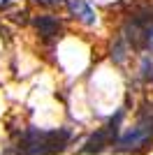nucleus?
I'll return each mask as SVG.
<instances>
[{"instance_id":"0eeeda50","label":"nucleus","mask_w":153,"mask_h":155,"mask_svg":"<svg viewBox=\"0 0 153 155\" xmlns=\"http://www.w3.org/2000/svg\"><path fill=\"white\" fill-rule=\"evenodd\" d=\"M35 2H39V5H63L65 0H35Z\"/></svg>"},{"instance_id":"20e7f679","label":"nucleus","mask_w":153,"mask_h":155,"mask_svg":"<svg viewBox=\"0 0 153 155\" xmlns=\"http://www.w3.org/2000/svg\"><path fill=\"white\" fill-rule=\"evenodd\" d=\"M37 32L42 35L44 39H53V37H60V32H63V26H60V21L53 19V16H37V19L32 21Z\"/></svg>"},{"instance_id":"7ed1b4c3","label":"nucleus","mask_w":153,"mask_h":155,"mask_svg":"<svg viewBox=\"0 0 153 155\" xmlns=\"http://www.w3.org/2000/svg\"><path fill=\"white\" fill-rule=\"evenodd\" d=\"M70 141V130H42L39 132V148L37 155H58L63 153Z\"/></svg>"},{"instance_id":"f257e3e1","label":"nucleus","mask_w":153,"mask_h":155,"mask_svg":"<svg viewBox=\"0 0 153 155\" xmlns=\"http://www.w3.org/2000/svg\"><path fill=\"white\" fill-rule=\"evenodd\" d=\"M151 141H153V111H148L146 116L139 118V123L134 125L125 137H121V139L116 141V146H118V150L127 153V150L144 148V146H148Z\"/></svg>"},{"instance_id":"f03ea898","label":"nucleus","mask_w":153,"mask_h":155,"mask_svg":"<svg viewBox=\"0 0 153 155\" xmlns=\"http://www.w3.org/2000/svg\"><path fill=\"white\" fill-rule=\"evenodd\" d=\"M118 120H121V114L116 118H111L107 125L102 130H97L95 134L90 137L88 141L83 143V153H88V155H93V153H100V150H104L107 146H111V143H116V132H118Z\"/></svg>"},{"instance_id":"423d86ee","label":"nucleus","mask_w":153,"mask_h":155,"mask_svg":"<svg viewBox=\"0 0 153 155\" xmlns=\"http://www.w3.org/2000/svg\"><path fill=\"white\" fill-rule=\"evenodd\" d=\"M141 49L153 53V16H148L146 26H144V42H141Z\"/></svg>"},{"instance_id":"39448f33","label":"nucleus","mask_w":153,"mask_h":155,"mask_svg":"<svg viewBox=\"0 0 153 155\" xmlns=\"http://www.w3.org/2000/svg\"><path fill=\"white\" fill-rule=\"evenodd\" d=\"M70 9H72V14H76V16L86 23V26H93V23H95V12L90 9V5L86 0H72Z\"/></svg>"}]
</instances>
